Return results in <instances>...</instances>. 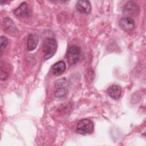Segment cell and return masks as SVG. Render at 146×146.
<instances>
[{
	"label": "cell",
	"mask_w": 146,
	"mask_h": 146,
	"mask_svg": "<svg viewBox=\"0 0 146 146\" xmlns=\"http://www.w3.org/2000/svg\"><path fill=\"white\" fill-rule=\"evenodd\" d=\"M123 13L127 17L135 16L139 13V6L135 2L128 1L123 6Z\"/></svg>",
	"instance_id": "obj_6"
},
{
	"label": "cell",
	"mask_w": 146,
	"mask_h": 146,
	"mask_svg": "<svg viewBox=\"0 0 146 146\" xmlns=\"http://www.w3.org/2000/svg\"><path fill=\"white\" fill-rule=\"evenodd\" d=\"M81 56V49L76 45L70 47L67 51L66 58L70 65H74L78 63Z\"/></svg>",
	"instance_id": "obj_4"
},
{
	"label": "cell",
	"mask_w": 146,
	"mask_h": 146,
	"mask_svg": "<svg viewBox=\"0 0 146 146\" xmlns=\"http://www.w3.org/2000/svg\"><path fill=\"white\" fill-rule=\"evenodd\" d=\"M58 44L54 38H47L45 39L43 44V58L45 60H48L54 56L56 51Z\"/></svg>",
	"instance_id": "obj_1"
},
{
	"label": "cell",
	"mask_w": 146,
	"mask_h": 146,
	"mask_svg": "<svg viewBox=\"0 0 146 146\" xmlns=\"http://www.w3.org/2000/svg\"><path fill=\"white\" fill-rule=\"evenodd\" d=\"M94 129V123L91 120L88 119H83L80 120L76 126L77 132L83 135H87L92 133Z\"/></svg>",
	"instance_id": "obj_2"
},
{
	"label": "cell",
	"mask_w": 146,
	"mask_h": 146,
	"mask_svg": "<svg viewBox=\"0 0 146 146\" xmlns=\"http://www.w3.org/2000/svg\"><path fill=\"white\" fill-rule=\"evenodd\" d=\"M13 13L17 17H27L30 15L29 8L26 2L22 3L19 7L13 11Z\"/></svg>",
	"instance_id": "obj_8"
},
{
	"label": "cell",
	"mask_w": 146,
	"mask_h": 146,
	"mask_svg": "<svg viewBox=\"0 0 146 146\" xmlns=\"http://www.w3.org/2000/svg\"><path fill=\"white\" fill-rule=\"evenodd\" d=\"M120 27L125 31H131L135 27V21L132 18L123 17L119 22Z\"/></svg>",
	"instance_id": "obj_7"
},
{
	"label": "cell",
	"mask_w": 146,
	"mask_h": 146,
	"mask_svg": "<svg viewBox=\"0 0 146 146\" xmlns=\"http://www.w3.org/2000/svg\"><path fill=\"white\" fill-rule=\"evenodd\" d=\"M68 89V82L65 78H60L55 81L54 84V94L56 97L61 98L65 96Z\"/></svg>",
	"instance_id": "obj_3"
},
{
	"label": "cell",
	"mask_w": 146,
	"mask_h": 146,
	"mask_svg": "<svg viewBox=\"0 0 146 146\" xmlns=\"http://www.w3.org/2000/svg\"><path fill=\"white\" fill-rule=\"evenodd\" d=\"M66 69V64L63 60L55 63L52 66V71L54 75L59 76L62 75Z\"/></svg>",
	"instance_id": "obj_11"
},
{
	"label": "cell",
	"mask_w": 146,
	"mask_h": 146,
	"mask_svg": "<svg viewBox=\"0 0 146 146\" xmlns=\"http://www.w3.org/2000/svg\"><path fill=\"white\" fill-rule=\"evenodd\" d=\"M121 88L116 84L110 86L107 90V94L113 99L117 100L120 98L121 95Z\"/></svg>",
	"instance_id": "obj_10"
},
{
	"label": "cell",
	"mask_w": 146,
	"mask_h": 146,
	"mask_svg": "<svg viewBox=\"0 0 146 146\" xmlns=\"http://www.w3.org/2000/svg\"><path fill=\"white\" fill-rule=\"evenodd\" d=\"M38 43V37L34 34H30L28 36L27 42V49L28 51H33L36 48Z\"/></svg>",
	"instance_id": "obj_12"
},
{
	"label": "cell",
	"mask_w": 146,
	"mask_h": 146,
	"mask_svg": "<svg viewBox=\"0 0 146 146\" xmlns=\"http://www.w3.org/2000/svg\"><path fill=\"white\" fill-rule=\"evenodd\" d=\"M2 27L4 31L11 36H15L17 34L18 30L16 25L10 18H5L2 21Z\"/></svg>",
	"instance_id": "obj_5"
},
{
	"label": "cell",
	"mask_w": 146,
	"mask_h": 146,
	"mask_svg": "<svg viewBox=\"0 0 146 146\" xmlns=\"http://www.w3.org/2000/svg\"><path fill=\"white\" fill-rule=\"evenodd\" d=\"M76 8L81 13L89 14L91 11V5L88 1H78L76 5Z\"/></svg>",
	"instance_id": "obj_9"
},
{
	"label": "cell",
	"mask_w": 146,
	"mask_h": 146,
	"mask_svg": "<svg viewBox=\"0 0 146 146\" xmlns=\"http://www.w3.org/2000/svg\"><path fill=\"white\" fill-rule=\"evenodd\" d=\"M8 44V39L5 36L2 35L1 36V39H0V46H1V54L2 55V51L3 50L6 48V46Z\"/></svg>",
	"instance_id": "obj_13"
},
{
	"label": "cell",
	"mask_w": 146,
	"mask_h": 146,
	"mask_svg": "<svg viewBox=\"0 0 146 146\" xmlns=\"http://www.w3.org/2000/svg\"><path fill=\"white\" fill-rule=\"evenodd\" d=\"M9 76L8 73L5 71L3 70V69L1 68V80H6Z\"/></svg>",
	"instance_id": "obj_14"
}]
</instances>
